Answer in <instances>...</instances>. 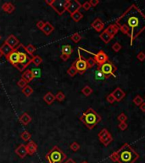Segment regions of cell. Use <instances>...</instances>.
<instances>
[{"instance_id":"1","label":"cell","mask_w":145,"mask_h":163,"mask_svg":"<svg viewBox=\"0 0 145 163\" xmlns=\"http://www.w3.org/2000/svg\"><path fill=\"white\" fill-rule=\"evenodd\" d=\"M119 30L130 38V44L132 45L145 30V14L136 5L132 4L127 10L115 20Z\"/></svg>"},{"instance_id":"2","label":"cell","mask_w":145,"mask_h":163,"mask_svg":"<svg viewBox=\"0 0 145 163\" xmlns=\"http://www.w3.org/2000/svg\"><path fill=\"white\" fill-rule=\"evenodd\" d=\"M116 152L119 163H135L139 158V155L127 143H125Z\"/></svg>"},{"instance_id":"3","label":"cell","mask_w":145,"mask_h":163,"mask_svg":"<svg viewBox=\"0 0 145 163\" xmlns=\"http://www.w3.org/2000/svg\"><path fill=\"white\" fill-rule=\"evenodd\" d=\"M101 116L91 107L88 109L85 112H83L82 115L80 116V121L90 130L97 126L101 122Z\"/></svg>"},{"instance_id":"4","label":"cell","mask_w":145,"mask_h":163,"mask_svg":"<svg viewBox=\"0 0 145 163\" xmlns=\"http://www.w3.org/2000/svg\"><path fill=\"white\" fill-rule=\"evenodd\" d=\"M19 54V63L15 66L20 72H24L26 68L32 63V58L27 55L25 50V46L22 43H20L16 48Z\"/></svg>"},{"instance_id":"5","label":"cell","mask_w":145,"mask_h":163,"mask_svg":"<svg viewBox=\"0 0 145 163\" xmlns=\"http://www.w3.org/2000/svg\"><path fill=\"white\" fill-rule=\"evenodd\" d=\"M66 158V155L57 145H55L46 155V160L49 163H63Z\"/></svg>"},{"instance_id":"6","label":"cell","mask_w":145,"mask_h":163,"mask_svg":"<svg viewBox=\"0 0 145 163\" xmlns=\"http://www.w3.org/2000/svg\"><path fill=\"white\" fill-rule=\"evenodd\" d=\"M70 3L71 0H54L50 7H52V9H55V11L59 16H62L64 12L67 10Z\"/></svg>"},{"instance_id":"7","label":"cell","mask_w":145,"mask_h":163,"mask_svg":"<svg viewBox=\"0 0 145 163\" xmlns=\"http://www.w3.org/2000/svg\"><path fill=\"white\" fill-rule=\"evenodd\" d=\"M98 68L101 70V72L105 76V78H106V79L109 78V76H113L115 77V72H116L117 67H116L112 62L107 61L106 63L103 64V65H102L101 66H99Z\"/></svg>"},{"instance_id":"8","label":"cell","mask_w":145,"mask_h":163,"mask_svg":"<svg viewBox=\"0 0 145 163\" xmlns=\"http://www.w3.org/2000/svg\"><path fill=\"white\" fill-rule=\"evenodd\" d=\"M73 65L75 66L76 69L77 70L78 73H80L81 75L84 74L85 72L88 69V66H87V61L86 59H84L82 54H80V51L78 49V58L76 60V61H74L72 63Z\"/></svg>"},{"instance_id":"9","label":"cell","mask_w":145,"mask_h":163,"mask_svg":"<svg viewBox=\"0 0 145 163\" xmlns=\"http://www.w3.org/2000/svg\"><path fill=\"white\" fill-rule=\"evenodd\" d=\"M94 55V60L96 62V64L98 65V67L101 66L103 64L106 63L107 61H109V56L106 54L104 50H99L98 53L97 54H92Z\"/></svg>"},{"instance_id":"10","label":"cell","mask_w":145,"mask_h":163,"mask_svg":"<svg viewBox=\"0 0 145 163\" xmlns=\"http://www.w3.org/2000/svg\"><path fill=\"white\" fill-rule=\"evenodd\" d=\"M6 60L14 66H16L19 63V54L16 49H13L9 54L5 56Z\"/></svg>"},{"instance_id":"11","label":"cell","mask_w":145,"mask_h":163,"mask_svg":"<svg viewBox=\"0 0 145 163\" xmlns=\"http://www.w3.org/2000/svg\"><path fill=\"white\" fill-rule=\"evenodd\" d=\"M82 8V4L79 1L77 0H71V3H70V5L67 9L66 11H68V13L70 15H72L73 13L76 12V11H79V9Z\"/></svg>"},{"instance_id":"12","label":"cell","mask_w":145,"mask_h":163,"mask_svg":"<svg viewBox=\"0 0 145 163\" xmlns=\"http://www.w3.org/2000/svg\"><path fill=\"white\" fill-rule=\"evenodd\" d=\"M91 26L98 32H101L105 29V24L100 18H96L92 23Z\"/></svg>"},{"instance_id":"13","label":"cell","mask_w":145,"mask_h":163,"mask_svg":"<svg viewBox=\"0 0 145 163\" xmlns=\"http://www.w3.org/2000/svg\"><path fill=\"white\" fill-rule=\"evenodd\" d=\"M5 43H6L7 44H9L13 49H15L18 46L19 44H20V41H19V39L16 37L15 36V35H13V34L9 35V36L6 38Z\"/></svg>"},{"instance_id":"14","label":"cell","mask_w":145,"mask_h":163,"mask_svg":"<svg viewBox=\"0 0 145 163\" xmlns=\"http://www.w3.org/2000/svg\"><path fill=\"white\" fill-rule=\"evenodd\" d=\"M111 93H112V95L114 96L115 101H117V102L121 101V100L125 98V96H126L125 92L122 90L121 88H116Z\"/></svg>"},{"instance_id":"15","label":"cell","mask_w":145,"mask_h":163,"mask_svg":"<svg viewBox=\"0 0 145 163\" xmlns=\"http://www.w3.org/2000/svg\"><path fill=\"white\" fill-rule=\"evenodd\" d=\"M16 154L21 159H24L26 156H27V150H26V147L25 145H20L16 149Z\"/></svg>"},{"instance_id":"16","label":"cell","mask_w":145,"mask_h":163,"mask_svg":"<svg viewBox=\"0 0 145 163\" xmlns=\"http://www.w3.org/2000/svg\"><path fill=\"white\" fill-rule=\"evenodd\" d=\"M19 121H20V122L22 125L26 126V125H28V124L32 122V117H31V116H30L28 113L24 112V113H22V114L20 115V116L19 117Z\"/></svg>"},{"instance_id":"17","label":"cell","mask_w":145,"mask_h":163,"mask_svg":"<svg viewBox=\"0 0 145 163\" xmlns=\"http://www.w3.org/2000/svg\"><path fill=\"white\" fill-rule=\"evenodd\" d=\"M26 150H27V155H29V156L34 155L37 150V145L32 140H31L27 144V145H26Z\"/></svg>"},{"instance_id":"18","label":"cell","mask_w":145,"mask_h":163,"mask_svg":"<svg viewBox=\"0 0 145 163\" xmlns=\"http://www.w3.org/2000/svg\"><path fill=\"white\" fill-rule=\"evenodd\" d=\"M1 8H2V9H3V11H4V12L7 13V14H12V13L16 10L15 5H14L12 3H9V2L4 3L2 5Z\"/></svg>"},{"instance_id":"19","label":"cell","mask_w":145,"mask_h":163,"mask_svg":"<svg viewBox=\"0 0 145 163\" xmlns=\"http://www.w3.org/2000/svg\"><path fill=\"white\" fill-rule=\"evenodd\" d=\"M105 31L106 32H108L109 35L115 37L118 33V32H119V27L116 26L115 23V24H110L109 26H108L105 28Z\"/></svg>"},{"instance_id":"20","label":"cell","mask_w":145,"mask_h":163,"mask_svg":"<svg viewBox=\"0 0 145 163\" xmlns=\"http://www.w3.org/2000/svg\"><path fill=\"white\" fill-rule=\"evenodd\" d=\"M43 100H44V102H45L47 105L50 106V105H52V104L55 102V95L53 93H51V92H48V93L43 96Z\"/></svg>"},{"instance_id":"21","label":"cell","mask_w":145,"mask_h":163,"mask_svg":"<svg viewBox=\"0 0 145 163\" xmlns=\"http://www.w3.org/2000/svg\"><path fill=\"white\" fill-rule=\"evenodd\" d=\"M54 30H55L54 26H53L50 22L47 21V22H45V25H44V26H43V28H42V32H43L46 36H49V35L51 34V32H52Z\"/></svg>"},{"instance_id":"22","label":"cell","mask_w":145,"mask_h":163,"mask_svg":"<svg viewBox=\"0 0 145 163\" xmlns=\"http://www.w3.org/2000/svg\"><path fill=\"white\" fill-rule=\"evenodd\" d=\"M99 37H100V39L105 43V44H108L110 43V41H112V39L114 38V37L111 36V35H109L108 32H106L105 30L99 34Z\"/></svg>"},{"instance_id":"23","label":"cell","mask_w":145,"mask_h":163,"mask_svg":"<svg viewBox=\"0 0 145 163\" xmlns=\"http://www.w3.org/2000/svg\"><path fill=\"white\" fill-rule=\"evenodd\" d=\"M21 78L22 79H24L27 83H30V82H32L33 79H34V77H33V75H32V71L31 70H26L23 74H22V76H21Z\"/></svg>"},{"instance_id":"24","label":"cell","mask_w":145,"mask_h":163,"mask_svg":"<svg viewBox=\"0 0 145 163\" xmlns=\"http://www.w3.org/2000/svg\"><path fill=\"white\" fill-rule=\"evenodd\" d=\"M99 141H100L103 145H105V146H108V145H109L112 143V141H113V137H112V135L109 133L106 134L105 137L99 139Z\"/></svg>"},{"instance_id":"25","label":"cell","mask_w":145,"mask_h":163,"mask_svg":"<svg viewBox=\"0 0 145 163\" xmlns=\"http://www.w3.org/2000/svg\"><path fill=\"white\" fill-rule=\"evenodd\" d=\"M0 49H1V51H2V53H3V55H4V56L8 55V54H9V53L13 50V49H12L9 44H7L5 42L2 44V46L0 47Z\"/></svg>"},{"instance_id":"26","label":"cell","mask_w":145,"mask_h":163,"mask_svg":"<svg viewBox=\"0 0 145 163\" xmlns=\"http://www.w3.org/2000/svg\"><path fill=\"white\" fill-rule=\"evenodd\" d=\"M73 49L72 47L71 46V45H68V44H66V45H63L62 46V49H61V54H66V55H69V56H71V54L73 53Z\"/></svg>"},{"instance_id":"27","label":"cell","mask_w":145,"mask_h":163,"mask_svg":"<svg viewBox=\"0 0 145 163\" xmlns=\"http://www.w3.org/2000/svg\"><path fill=\"white\" fill-rule=\"evenodd\" d=\"M25 50L27 53V54H29L30 56L33 57L34 56V53L36 52V49L35 48L34 45L32 44H28L27 46H25Z\"/></svg>"},{"instance_id":"28","label":"cell","mask_w":145,"mask_h":163,"mask_svg":"<svg viewBox=\"0 0 145 163\" xmlns=\"http://www.w3.org/2000/svg\"><path fill=\"white\" fill-rule=\"evenodd\" d=\"M71 17L75 22H79L83 18V15L80 11H76V12L73 13L72 15H71Z\"/></svg>"},{"instance_id":"29","label":"cell","mask_w":145,"mask_h":163,"mask_svg":"<svg viewBox=\"0 0 145 163\" xmlns=\"http://www.w3.org/2000/svg\"><path fill=\"white\" fill-rule=\"evenodd\" d=\"M94 76H95V79H96V80H99V81H102V80L106 79V78H105V76L103 74V72H101V70H100L98 67V69L95 71Z\"/></svg>"},{"instance_id":"30","label":"cell","mask_w":145,"mask_h":163,"mask_svg":"<svg viewBox=\"0 0 145 163\" xmlns=\"http://www.w3.org/2000/svg\"><path fill=\"white\" fill-rule=\"evenodd\" d=\"M32 63L36 66H39L42 63V59L39 55H34L32 57Z\"/></svg>"},{"instance_id":"31","label":"cell","mask_w":145,"mask_h":163,"mask_svg":"<svg viewBox=\"0 0 145 163\" xmlns=\"http://www.w3.org/2000/svg\"><path fill=\"white\" fill-rule=\"evenodd\" d=\"M20 139H21L22 140H24V141H29V140L32 139V135H31V133H30L28 131L25 130V131H23V133L20 134Z\"/></svg>"},{"instance_id":"32","label":"cell","mask_w":145,"mask_h":163,"mask_svg":"<svg viewBox=\"0 0 145 163\" xmlns=\"http://www.w3.org/2000/svg\"><path fill=\"white\" fill-rule=\"evenodd\" d=\"M22 93L25 94L26 97H29V96H31V94L33 93V89H32V88L31 86L26 85L24 89H22Z\"/></svg>"},{"instance_id":"33","label":"cell","mask_w":145,"mask_h":163,"mask_svg":"<svg viewBox=\"0 0 145 163\" xmlns=\"http://www.w3.org/2000/svg\"><path fill=\"white\" fill-rule=\"evenodd\" d=\"M82 93L86 97H88V96H90L91 94L92 93V89H91L90 86L87 85V86H85V87L82 89Z\"/></svg>"},{"instance_id":"34","label":"cell","mask_w":145,"mask_h":163,"mask_svg":"<svg viewBox=\"0 0 145 163\" xmlns=\"http://www.w3.org/2000/svg\"><path fill=\"white\" fill-rule=\"evenodd\" d=\"M133 102L137 106H140L144 103V99L140 95H136L133 99Z\"/></svg>"},{"instance_id":"35","label":"cell","mask_w":145,"mask_h":163,"mask_svg":"<svg viewBox=\"0 0 145 163\" xmlns=\"http://www.w3.org/2000/svg\"><path fill=\"white\" fill-rule=\"evenodd\" d=\"M78 73L77 72V70L76 69V67H75V66L74 65H71V66L67 70V74L70 76H71V77H74L76 74Z\"/></svg>"},{"instance_id":"36","label":"cell","mask_w":145,"mask_h":163,"mask_svg":"<svg viewBox=\"0 0 145 163\" xmlns=\"http://www.w3.org/2000/svg\"><path fill=\"white\" fill-rule=\"evenodd\" d=\"M65 99V93H64L63 92H61V91H59V92L55 94V99H57V100L59 101V102L64 101Z\"/></svg>"},{"instance_id":"37","label":"cell","mask_w":145,"mask_h":163,"mask_svg":"<svg viewBox=\"0 0 145 163\" xmlns=\"http://www.w3.org/2000/svg\"><path fill=\"white\" fill-rule=\"evenodd\" d=\"M71 39L75 43H79L82 40V36L78 32H76V33H74V34H72L71 36Z\"/></svg>"},{"instance_id":"38","label":"cell","mask_w":145,"mask_h":163,"mask_svg":"<svg viewBox=\"0 0 145 163\" xmlns=\"http://www.w3.org/2000/svg\"><path fill=\"white\" fill-rule=\"evenodd\" d=\"M86 61H87V66H88V68H92L95 65H96V62H95V60H94V59L93 58H88V59H87L86 60Z\"/></svg>"},{"instance_id":"39","label":"cell","mask_w":145,"mask_h":163,"mask_svg":"<svg viewBox=\"0 0 145 163\" xmlns=\"http://www.w3.org/2000/svg\"><path fill=\"white\" fill-rule=\"evenodd\" d=\"M117 120H118L120 122H126L127 120V116L125 113L121 112V113L117 116Z\"/></svg>"},{"instance_id":"40","label":"cell","mask_w":145,"mask_h":163,"mask_svg":"<svg viewBox=\"0 0 145 163\" xmlns=\"http://www.w3.org/2000/svg\"><path fill=\"white\" fill-rule=\"evenodd\" d=\"M80 145L77 143V142H73V143H71V145H70V149L72 150V151H74V152H76V151H78L79 149H80Z\"/></svg>"},{"instance_id":"41","label":"cell","mask_w":145,"mask_h":163,"mask_svg":"<svg viewBox=\"0 0 145 163\" xmlns=\"http://www.w3.org/2000/svg\"><path fill=\"white\" fill-rule=\"evenodd\" d=\"M32 75H33V77L34 78H38V77H41V70L39 68H34L32 70H31Z\"/></svg>"},{"instance_id":"42","label":"cell","mask_w":145,"mask_h":163,"mask_svg":"<svg viewBox=\"0 0 145 163\" xmlns=\"http://www.w3.org/2000/svg\"><path fill=\"white\" fill-rule=\"evenodd\" d=\"M109 159L114 162H118V154L116 151L113 152L110 156H109Z\"/></svg>"},{"instance_id":"43","label":"cell","mask_w":145,"mask_h":163,"mask_svg":"<svg viewBox=\"0 0 145 163\" xmlns=\"http://www.w3.org/2000/svg\"><path fill=\"white\" fill-rule=\"evenodd\" d=\"M17 85H18L19 88H20V89H24V88H25L26 85H28V84H27V83H26L24 79L20 78L18 82H17Z\"/></svg>"},{"instance_id":"44","label":"cell","mask_w":145,"mask_h":163,"mask_svg":"<svg viewBox=\"0 0 145 163\" xmlns=\"http://www.w3.org/2000/svg\"><path fill=\"white\" fill-rule=\"evenodd\" d=\"M121 48H122V47H121V45L119 43H115L113 44V46H112V49H113L115 52H116V53L119 52V51L121 49Z\"/></svg>"},{"instance_id":"45","label":"cell","mask_w":145,"mask_h":163,"mask_svg":"<svg viewBox=\"0 0 145 163\" xmlns=\"http://www.w3.org/2000/svg\"><path fill=\"white\" fill-rule=\"evenodd\" d=\"M109 133V131L106 129V128H104V129H102L99 133H98V139H101V138H103V137H105L106 134H108Z\"/></svg>"},{"instance_id":"46","label":"cell","mask_w":145,"mask_h":163,"mask_svg":"<svg viewBox=\"0 0 145 163\" xmlns=\"http://www.w3.org/2000/svg\"><path fill=\"white\" fill-rule=\"evenodd\" d=\"M137 59L139 60V61H141V62H143L144 60H145V53L144 52H143V51H140L138 54H137Z\"/></svg>"},{"instance_id":"47","label":"cell","mask_w":145,"mask_h":163,"mask_svg":"<svg viewBox=\"0 0 145 163\" xmlns=\"http://www.w3.org/2000/svg\"><path fill=\"white\" fill-rule=\"evenodd\" d=\"M127 127H128V125H127V122H120L119 125H118V128L121 131H125L127 130Z\"/></svg>"},{"instance_id":"48","label":"cell","mask_w":145,"mask_h":163,"mask_svg":"<svg viewBox=\"0 0 145 163\" xmlns=\"http://www.w3.org/2000/svg\"><path fill=\"white\" fill-rule=\"evenodd\" d=\"M106 100H107V102H109V104H113V103L115 102V99L114 96L112 95V93H109V94L107 95V97H106Z\"/></svg>"},{"instance_id":"49","label":"cell","mask_w":145,"mask_h":163,"mask_svg":"<svg viewBox=\"0 0 145 163\" xmlns=\"http://www.w3.org/2000/svg\"><path fill=\"white\" fill-rule=\"evenodd\" d=\"M44 25H45V22H44V21H42V20H38L36 24V27H37L39 30H41V31L42 30V28H43Z\"/></svg>"},{"instance_id":"50","label":"cell","mask_w":145,"mask_h":163,"mask_svg":"<svg viewBox=\"0 0 145 163\" xmlns=\"http://www.w3.org/2000/svg\"><path fill=\"white\" fill-rule=\"evenodd\" d=\"M82 8L84 10H86V11L89 10L91 8V5L90 3H89V2H85L83 4H82Z\"/></svg>"},{"instance_id":"51","label":"cell","mask_w":145,"mask_h":163,"mask_svg":"<svg viewBox=\"0 0 145 163\" xmlns=\"http://www.w3.org/2000/svg\"><path fill=\"white\" fill-rule=\"evenodd\" d=\"M89 3H90L91 7H96L99 3V1L98 0H90Z\"/></svg>"},{"instance_id":"52","label":"cell","mask_w":145,"mask_h":163,"mask_svg":"<svg viewBox=\"0 0 145 163\" xmlns=\"http://www.w3.org/2000/svg\"><path fill=\"white\" fill-rule=\"evenodd\" d=\"M70 57L71 56H69V55H66V54H60V59L63 60V61H67L69 59H70Z\"/></svg>"},{"instance_id":"53","label":"cell","mask_w":145,"mask_h":163,"mask_svg":"<svg viewBox=\"0 0 145 163\" xmlns=\"http://www.w3.org/2000/svg\"><path fill=\"white\" fill-rule=\"evenodd\" d=\"M63 163H76V162L73 160L72 158H69V159H67L65 162H64Z\"/></svg>"},{"instance_id":"54","label":"cell","mask_w":145,"mask_h":163,"mask_svg":"<svg viewBox=\"0 0 145 163\" xmlns=\"http://www.w3.org/2000/svg\"><path fill=\"white\" fill-rule=\"evenodd\" d=\"M139 107H140L141 110H142L143 112H145V102H144V103H143V104H142V105H141Z\"/></svg>"},{"instance_id":"55","label":"cell","mask_w":145,"mask_h":163,"mask_svg":"<svg viewBox=\"0 0 145 163\" xmlns=\"http://www.w3.org/2000/svg\"><path fill=\"white\" fill-rule=\"evenodd\" d=\"M53 2H54V0H45V3H46L48 5H49V6H51V5H52Z\"/></svg>"},{"instance_id":"56","label":"cell","mask_w":145,"mask_h":163,"mask_svg":"<svg viewBox=\"0 0 145 163\" xmlns=\"http://www.w3.org/2000/svg\"><path fill=\"white\" fill-rule=\"evenodd\" d=\"M3 56V53H2V51H1V49H0V58Z\"/></svg>"},{"instance_id":"57","label":"cell","mask_w":145,"mask_h":163,"mask_svg":"<svg viewBox=\"0 0 145 163\" xmlns=\"http://www.w3.org/2000/svg\"><path fill=\"white\" fill-rule=\"evenodd\" d=\"M82 163H88V162L87 161H84V162H82Z\"/></svg>"},{"instance_id":"58","label":"cell","mask_w":145,"mask_h":163,"mask_svg":"<svg viewBox=\"0 0 145 163\" xmlns=\"http://www.w3.org/2000/svg\"><path fill=\"white\" fill-rule=\"evenodd\" d=\"M0 40H1V36H0Z\"/></svg>"}]
</instances>
